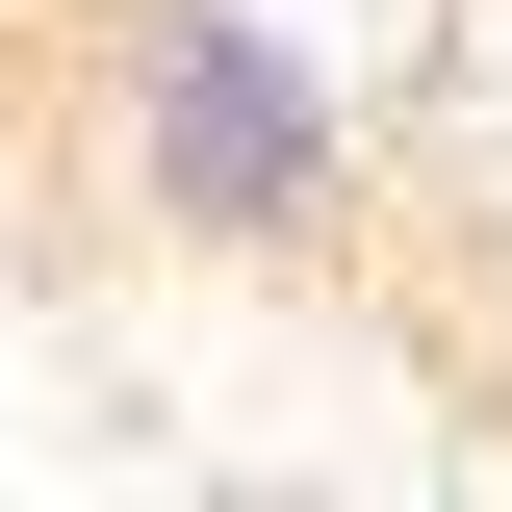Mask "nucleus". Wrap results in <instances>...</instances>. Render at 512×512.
<instances>
[{"instance_id": "1", "label": "nucleus", "mask_w": 512, "mask_h": 512, "mask_svg": "<svg viewBox=\"0 0 512 512\" xmlns=\"http://www.w3.org/2000/svg\"><path fill=\"white\" fill-rule=\"evenodd\" d=\"M77 154L180 256H359V103L256 0H77Z\"/></svg>"}]
</instances>
